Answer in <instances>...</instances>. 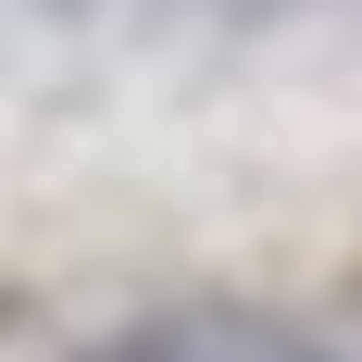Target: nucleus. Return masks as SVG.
Instances as JSON below:
<instances>
[{
  "label": "nucleus",
  "instance_id": "nucleus-1",
  "mask_svg": "<svg viewBox=\"0 0 362 362\" xmlns=\"http://www.w3.org/2000/svg\"><path fill=\"white\" fill-rule=\"evenodd\" d=\"M75 362H350L325 337H288V325H250V313H175V325H125Z\"/></svg>",
  "mask_w": 362,
  "mask_h": 362
}]
</instances>
